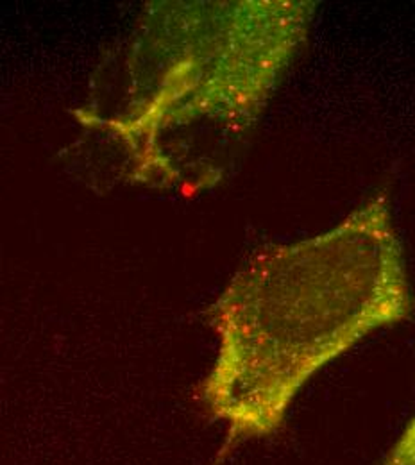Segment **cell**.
Segmentation results:
<instances>
[{
	"label": "cell",
	"instance_id": "7a4b0ae2",
	"mask_svg": "<svg viewBox=\"0 0 415 465\" xmlns=\"http://www.w3.org/2000/svg\"><path fill=\"white\" fill-rule=\"evenodd\" d=\"M315 2L162 4L140 51L125 134L143 177L201 181L210 153L258 120L304 44Z\"/></svg>",
	"mask_w": 415,
	"mask_h": 465
},
{
	"label": "cell",
	"instance_id": "3957f363",
	"mask_svg": "<svg viewBox=\"0 0 415 465\" xmlns=\"http://www.w3.org/2000/svg\"><path fill=\"white\" fill-rule=\"evenodd\" d=\"M381 465H415V413Z\"/></svg>",
	"mask_w": 415,
	"mask_h": 465
},
{
	"label": "cell",
	"instance_id": "6da1fadb",
	"mask_svg": "<svg viewBox=\"0 0 415 465\" xmlns=\"http://www.w3.org/2000/svg\"><path fill=\"white\" fill-rule=\"evenodd\" d=\"M390 206L371 199L328 232L263 249L210 308L217 358L199 387L228 440L282 431L301 389L372 331L410 317Z\"/></svg>",
	"mask_w": 415,
	"mask_h": 465
}]
</instances>
